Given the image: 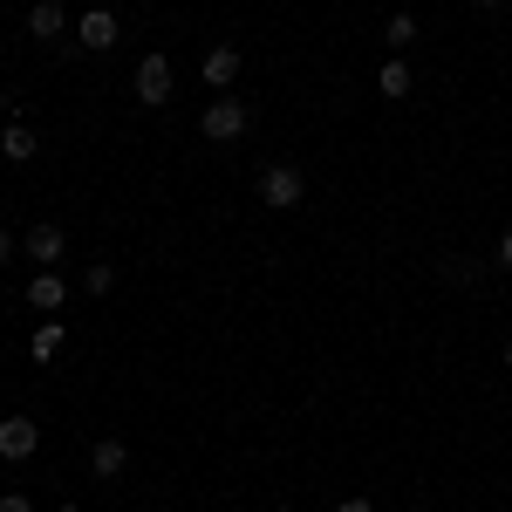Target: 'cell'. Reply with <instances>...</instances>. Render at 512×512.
Masks as SVG:
<instances>
[{
	"instance_id": "7",
	"label": "cell",
	"mask_w": 512,
	"mask_h": 512,
	"mask_svg": "<svg viewBox=\"0 0 512 512\" xmlns=\"http://www.w3.org/2000/svg\"><path fill=\"white\" fill-rule=\"evenodd\" d=\"M89 472H96V478H123V472H130V444H123V437H96Z\"/></svg>"
},
{
	"instance_id": "23",
	"label": "cell",
	"mask_w": 512,
	"mask_h": 512,
	"mask_svg": "<svg viewBox=\"0 0 512 512\" xmlns=\"http://www.w3.org/2000/svg\"><path fill=\"white\" fill-rule=\"evenodd\" d=\"M506 369H512V335H506Z\"/></svg>"
},
{
	"instance_id": "16",
	"label": "cell",
	"mask_w": 512,
	"mask_h": 512,
	"mask_svg": "<svg viewBox=\"0 0 512 512\" xmlns=\"http://www.w3.org/2000/svg\"><path fill=\"white\" fill-rule=\"evenodd\" d=\"M82 287H89V294H110V287H117V267H110V260H96V267L82 274Z\"/></svg>"
},
{
	"instance_id": "11",
	"label": "cell",
	"mask_w": 512,
	"mask_h": 512,
	"mask_svg": "<svg viewBox=\"0 0 512 512\" xmlns=\"http://www.w3.org/2000/svg\"><path fill=\"white\" fill-rule=\"evenodd\" d=\"M35 151H41V144H35V130H28V123H7V130H0V158L28 164Z\"/></svg>"
},
{
	"instance_id": "20",
	"label": "cell",
	"mask_w": 512,
	"mask_h": 512,
	"mask_svg": "<svg viewBox=\"0 0 512 512\" xmlns=\"http://www.w3.org/2000/svg\"><path fill=\"white\" fill-rule=\"evenodd\" d=\"M7 260H14V233H0V267H7Z\"/></svg>"
},
{
	"instance_id": "4",
	"label": "cell",
	"mask_w": 512,
	"mask_h": 512,
	"mask_svg": "<svg viewBox=\"0 0 512 512\" xmlns=\"http://www.w3.org/2000/svg\"><path fill=\"white\" fill-rule=\"evenodd\" d=\"M117 35H123V21L110 14V7H89V14L76 21V48H89V55H110Z\"/></svg>"
},
{
	"instance_id": "18",
	"label": "cell",
	"mask_w": 512,
	"mask_h": 512,
	"mask_svg": "<svg viewBox=\"0 0 512 512\" xmlns=\"http://www.w3.org/2000/svg\"><path fill=\"white\" fill-rule=\"evenodd\" d=\"M492 260H499V267H506V274H512V226H506V233H499V246H492Z\"/></svg>"
},
{
	"instance_id": "12",
	"label": "cell",
	"mask_w": 512,
	"mask_h": 512,
	"mask_svg": "<svg viewBox=\"0 0 512 512\" xmlns=\"http://www.w3.org/2000/svg\"><path fill=\"white\" fill-rule=\"evenodd\" d=\"M437 280H444V287H472V280H478V260L451 253V260H437Z\"/></svg>"
},
{
	"instance_id": "15",
	"label": "cell",
	"mask_w": 512,
	"mask_h": 512,
	"mask_svg": "<svg viewBox=\"0 0 512 512\" xmlns=\"http://www.w3.org/2000/svg\"><path fill=\"white\" fill-rule=\"evenodd\" d=\"M55 349H62V321H41L35 328V362H48Z\"/></svg>"
},
{
	"instance_id": "17",
	"label": "cell",
	"mask_w": 512,
	"mask_h": 512,
	"mask_svg": "<svg viewBox=\"0 0 512 512\" xmlns=\"http://www.w3.org/2000/svg\"><path fill=\"white\" fill-rule=\"evenodd\" d=\"M0 512H35V499L28 492H0Z\"/></svg>"
},
{
	"instance_id": "10",
	"label": "cell",
	"mask_w": 512,
	"mask_h": 512,
	"mask_svg": "<svg viewBox=\"0 0 512 512\" xmlns=\"http://www.w3.org/2000/svg\"><path fill=\"white\" fill-rule=\"evenodd\" d=\"M205 82H212V89H233V82H239V48H233V41L205 55Z\"/></svg>"
},
{
	"instance_id": "13",
	"label": "cell",
	"mask_w": 512,
	"mask_h": 512,
	"mask_svg": "<svg viewBox=\"0 0 512 512\" xmlns=\"http://www.w3.org/2000/svg\"><path fill=\"white\" fill-rule=\"evenodd\" d=\"M376 89H383V96H410V62L390 55V62H383V76H376Z\"/></svg>"
},
{
	"instance_id": "8",
	"label": "cell",
	"mask_w": 512,
	"mask_h": 512,
	"mask_svg": "<svg viewBox=\"0 0 512 512\" xmlns=\"http://www.w3.org/2000/svg\"><path fill=\"white\" fill-rule=\"evenodd\" d=\"M62 28H69V7L62 0H35L28 7V35L35 41H62Z\"/></svg>"
},
{
	"instance_id": "6",
	"label": "cell",
	"mask_w": 512,
	"mask_h": 512,
	"mask_svg": "<svg viewBox=\"0 0 512 512\" xmlns=\"http://www.w3.org/2000/svg\"><path fill=\"white\" fill-rule=\"evenodd\" d=\"M21 253H28V260H41V267H55V260L69 253V233H62L55 219H41V226H28V233H21Z\"/></svg>"
},
{
	"instance_id": "22",
	"label": "cell",
	"mask_w": 512,
	"mask_h": 512,
	"mask_svg": "<svg viewBox=\"0 0 512 512\" xmlns=\"http://www.w3.org/2000/svg\"><path fill=\"white\" fill-rule=\"evenodd\" d=\"M472 7H506V0H472Z\"/></svg>"
},
{
	"instance_id": "25",
	"label": "cell",
	"mask_w": 512,
	"mask_h": 512,
	"mask_svg": "<svg viewBox=\"0 0 512 512\" xmlns=\"http://www.w3.org/2000/svg\"><path fill=\"white\" fill-rule=\"evenodd\" d=\"M280 512H294V506H280Z\"/></svg>"
},
{
	"instance_id": "19",
	"label": "cell",
	"mask_w": 512,
	"mask_h": 512,
	"mask_svg": "<svg viewBox=\"0 0 512 512\" xmlns=\"http://www.w3.org/2000/svg\"><path fill=\"white\" fill-rule=\"evenodd\" d=\"M335 512H376V506H369V499H342Z\"/></svg>"
},
{
	"instance_id": "24",
	"label": "cell",
	"mask_w": 512,
	"mask_h": 512,
	"mask_svg": "<svg viewBox=\"0 0 512 512\" xmlns=\"http://www.w3.org/2000/svg\"><path fill=\"white\" fill-rule=\"evenodd\" d=\"M62 512H82V506H62Z\"/></svg>"
},
{
	"instance_id": "1",
	"label": "cell",
	"mask_w": 512,
	"mask_h": 512,
	"mask_svg": "<svg viewBox=\"0 0 512 512\" xmlns=\"http://www.w3.org/2000/svg\"><path fill=\"white\" fill-rule=\"evenodd\" d=\"M198 130H205V144H239V137L253 130V110H246L239 96H212L205 117H198Z\"/></svg>"
},
{
	"instance_id": "21",
	"label": "cell",
	"mask_w": 512,
	"mask_h": 512,
	"mask_svg": "<svg viewBox=\"0 0 512 512\" xmlns=\"http://www.w3.org/2000/svg\"><path fill=\"white\" fill-rule=\"evenodd\" d=\"M7 110H14V96H7V89H0V117H7Z\"/></svg>"
},
{
	"instance_id": "14",
	"label": "cell",
	"mask_w": 512,
	"mask_h": 512,
	"mask_svg": "<svg viewBox=\"0 0 512 512\" xmlns=\"http://www.w3.org/2000/svg\"><path fill=\"white\" fill-rule=\"evenodd\" d=\"M383 41H390L396 55H403V48L417 41V21H410V14H390V21H383Z\"/></svg>"
},
{
	"instance_id": "9",
	"label": "cell",
	"mask_w": 512,
	"mask_h": 512,
	"mask_svg": "<svg viewBox=\"0 0 512 512\" xmlns=\"http://www.w3.org/2000/svg\"><path fill=\"white\" fill-rule=\"evenodd\" d=\"M62 301H69V287H62V274H55V267H41V274L28 280V308H41V315H55Z\"/></svg>"
},
{
	"instance_id": "3",
	"label": "cell",
	"mask_w": 512,
	"mask_h": 512,
	"mask_svg": "<svg viewBox=\"0 0 512 512\" xmlns=\"http://www.w3.org/2000/svg\"><path fill=\"white\" fill-rule=\"evenodd\" d=\"M308 198V178L294 171V164H267L260 171V205H274V212H294Z\"/></svg>"
},
{
	"instance_id": "2",
	"label": "cell",
	"mask_w": 512,
	"mask_h": 512,
	"mask_svg": "<svg viewBox=\"0 0 512 512\" xmlns=\"http://www.w3.org/2000/svg\"><path fill=\"white\" fill-rule=\"evenodd\" d=\"M130 89H137V103H144V110H164V103H171V89H178V69H171V55H144Z\"/></svg>"
},
{
	"instance_id": "5",
	"label": "cell",
	"mask_w": 512,
	"mask_h": 512,
	"mask_svg": "<svg viewBox=\"0 0 512 512\" xmlns=\"http://www.w3.org/2000/svg\"><path fill=\"white\" fill-rule=\"evenodd\" d=\"M35 451H41V424L35 417H0V458L21 465V458H35Z\"/></svg>"
}]
</instances>
